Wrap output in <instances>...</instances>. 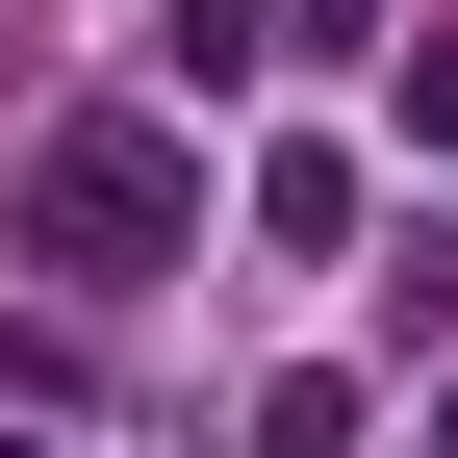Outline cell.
<instances>
[{"label":"cell","instance_id":"cell-2","mask_svg":"<svg viewBox=\"0 0 458 458\" xmlns=\"http://www.w3.org/2000/svg\"><path fill=\"white\" fill-rule=\"evenodd\" d=\"M0 458H51V433H0Z\"/></svg>","mask_w":458,"mask_h":458},{"label":"cell","instance_id":"cell-3","mask_svg":"<svg viewBox=\"0 0 458 458\" xmlns=\"http://www.w3.org/2000/svg\"><path fill=\"white\" fill-rule=\"evenodd\" d=\"M433 458H458V408H433Z\"/></svg>","mask_w":458,"mask_h":458},{"label":"cell","instance_id":"cell-1","mask_svg":"<svg viewBox=\"0 0 458 458\" xmlns=\"http://www.w3.org/2000/svg\"><path fill=\"white\" fill-rule=\"evenodd\" d=\"M0 229H26L51 280H102V306H128L153 255H204V153L153 128V102H77V128H26V179H0Z\"/></svg>","mask_w":458,"mask_h":458}]
</instances>
